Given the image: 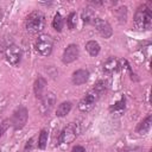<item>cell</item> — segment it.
<instances>
[{"mask_svg":"<svg viewBox=\"0 0 152 152\" xmlns=\"http://www.w3.org/2000/svg\"><path fill=\"white\" fill-rule=\"evenodd\" d=\"M134 25L140 31H146L151 28L152 25V11L147 5H141L138 7L134 14Z\"/></svg>","mask_w":152,"mask_h":152,"instance_id":"1","label":"cell"},{"mask_svg":"<svg viewBox=\"0 0 152 152\" xmlns=\"http://www.w3.org/2000/svg\"><path fill=\"white\" fill-rule=\"evenodd\" d=\"M25 26L26 30L30 33H39L44 30L45 26V17L42 12L39 11H33L32 13H30L26 18L25 21Z\"/></svg>","mask_w":152,"mask_h":152,"instance_id":"2","label":"cell"},{"mask_svg":"<svg viewBox=\"0 0 152 152\" xmlns=\"http://www.w3.org/2000/svg\"><path fill=\"white\" fill-rule=\"evenodd\" d=\"M36 51L42 56H49L52 52L53 48V39L49 34H40L38 36L34 43Z\"/></svg>","mask_w":152,"mask_h":152,"instance_id":"3","label":"cell"},{"mask_svg":"<svg viewBox=\"0 0 152 152\" xmlns=\"http://www.w3.org/2000/svg\"><path fill=\"white\" fill-rule=\"evenodd\" d=\"M99 99H100V95L94 89H90L78 102V109L83 113H88L89 110H91L94 108V106Z\"/></svg>","mask_w":152,"mask_h":152,"instance_id":"4","label":"cell"},{"mask_svg":"<svg viewBox=\"0 0 152 152\" xmlns=\"http://www.w3.org/2000/svg\"><path fill=\"white\" fill-rule=\"evenodd\" d=\"M27 118H28V112L27 109L24 107V106H19L14 112H13V115H12V119H11V122H12V126L14 129H21L26 122H27Z\"/></svg>","mask_w":152,"mask_h":152,"instance_id":"5","label":"cell"},{"mask_svg":"<svg viewBox=\"0 0 152 152\" xmlns=\"http://www.w3.org/2000/svg\"><path fill=\"white\" fill-rule=\"evenodd\" d=\"M4 55H5L6 61L11 65H18L21 61V57H23L20 48L14 45V44H8L4 50Z\"/></svg>","mask_w":152,"mask_h":152,"instance_id":"6","label":"cell"},{"mask_svg":"<svg viewBox=\"0 0 152 152\" xmlns=\"http://www.w3.org/2000/svg\"><path fill=\"white\" fill-rule=\"evenodd\" d=\"M77 135H78L77 125L71 122L62 129V132L59 134V138H58V142L59 144H70L76 139Z\"/></svg>","mask_w":152,"mask_h":152,"instance_id":"7","label":"cell"},{"mask_svg":"<svg viewBox=\"0 0 152 152\" xmlns=\"http://www.w3.org/2000/svg\"><path fill=\"white\" fill-rule=\"evenodd\" d=\"M55 103H56V96H55V94L51 93V91L45 93L40 97V101H39V106H38L39 113L43 114V115L49 114L52 110V108L55 107Z\"/></svg>","mask_w":152,"mask_h":152,"instance_id":"8","label":"cell"},{"mask_svg":"<svg viewBox=\"0 0 152 152\" xmlns=\"http://www.w3.org/2000/svg\"><path fill=\"white\" fill-rule=\"evenodd\" d=\"M78 46L76 44H70L65 48V50L63 51V56H62V61L65 64H69L74 61H76L78 58Z\"/></svg>","mask_w":152,"mask_h":152,"instance_id":"9","label":"cell"},{"mask_svg":"<svg viewBox=\"0 0 152 152\" xmlns=\"http://www.w3.org/2000/svg\"><path fill=\"white\" fill-rule=\"evenodd\" d=\"M94 25H95V28L97 30V32L103 38H109L113 34V30H112L110 25L108 24V21H106L101 18H96L94 20Z\"/></svg>","mask_w":152,"mask_h":152,"instance_id":"10","label":"cell"},{"mask_svg":"<svg viewBox=\"0 0 152 152\" xmlns=\"http://www.w3.org/2000/svg\"><path fill=\"white\" fill-rule=\"evenodd\" d=\"M121 68V62L116 57H110L103 63V71L106 74H113L116 72Z\"/></svg>","mask_w":152,"mask_h":152,"instance_id":"11","label":"cell"},{"mask_svg":"<svg viewBox=\"0 0 152 152\" xmlns=\"http://www.w3.org/2000/svg\"><path fill=\"white\" fill-rule=\"evenodd\" d=\"M89 78V71L87 69H78L72 74V83L76 86H81L86 83Z\"/></svg>","mask_w":152,"mask_h":152,"instance_id":"12","label":"cell"},{"mask_svg":"<svg viewBox=\"0 0 152 152\" xmlns=\"http://www.w3.org/2000/svg\"><path fill=\"white\" fill-rule=\"evenodd\" d=\"M45 87H46V80L43 76H38L33 84V91H34V95L37 99H40L43 96V91H44Z\"/></svg>","mask_w":152,"mask_h":152,"instance_id":"13","label":"cell"},{"mask_svg":"<svg viewBox=\"0 0 152 152\" xmlns=\"http://www.w3.org/2000/svg\"><path fill=\"white\" fill-rule=\"evenodd\" d=\"M126 109V99L125 96H122L118 102H115L114 104H112L109 107V112L113 115H121Z\"/></svg>","mask_w":152,"mask_h":152,"instance_id":"14","label":"cell"},{"mask_svg":"<svg viewBox=\"0 0 152 152\" xmlns=\"http://www.w3.org/2000/svg\"><path fill=\"white\" fill-rule=\"evenodd\" d=\"M151 125H152V118H151V115L148 114L138 126H137V133H139V134H147L148 132H150V129H151Z\"/></svg>","mask_w":152,"mask_h":152,"instance_id":"15","label":"cell"},{"mask_svg":"<svg viewBox=\"0 0 152 152\" xmlns=\"http://www.w3.org/2000/svg\"><path fill=\"white\" fill-rule=\"evenodd\" d=\"M72 108V103L70 101H64L62 102L61 104H58L57 109H56V115L59 116V118H63V116H66L70 110Z\"/></svg>","mask_w":152,"mask_h":152,"instance_id":"16","label":"cell"},{"mask_svg":"<svg viewBox=\"0 0 152 152\" xmlns=\"http://www.w3.org/2000/svg\"><path fill=\"white\" fill-rule=\"evenodd\" d=\"M81 19H82V21L84 24H94V20L96 19L94 10H91L89 7L84 8L82 11V13H81Z\"/></svg>","mask_w":152,"mask_h":152,"instance_id":"17","label":"cell"},{"mask_svg":"<svg viewBox=\"0 0 152 152\" xmlns=\"http://www.w3.org/2000/svg\"><path fill=\"white\" fill-rule=\"evenodd\" d=\"M86 49H87V51L89 52V55L93 56V57L97 56L99 52H100V45H99V43L95 42V40H89V42L86 44Z\"/></svg>","mask_w":152,"mask_h":152,"instance_id":"18","label":"cell"},{"mask_svg":"<svg viewBox=\"0 0 152 152\" xmlns=\"http://www.w3.org/2000/svg\"><path fill=\"white\" fill-rule=\"evenodd\" d=\"M107 88H108V83H107V81H103V80H99L95 84H94V87L91 88V89H94L100 96L103 94V93H106L107 91Z\"/></svg>","mask_w":152,"mask_h":152,"instance_id":"19","label":"cell"},{"mask_svg":"<svg viewBox=\"0 0 152 152\" xmlns=\"http://www.w3.org/2000/svg\"><path fill=\"white\" fill-rule=\"evenodd\" d=\"M48 137H49L48 131H46V129H42L40 133H39V137H38V144H37L38 148L44 150V148L46 147V144H48Z\"/></svg>","mask_w":152,"mask_h":152,"instance_id":"20","label":"cell"},{"mask_svg":"<svg viewBox=\"0 0 152 152\" xmlns=\"http://www.w3.org/2000/svg\"><path fill=\"white\" fill-rule=\"evenodd\" d=\"M52 27L57 31V32H61L62 28H63V18L59 13H56L55 17H53V20H52Z\"/></svg>","mask_w":152,"mask_h":152,"instance_id":"21","label":"cell"},{"mask_svg":"<svg viewBox=\"0 0 152 152\" xmlns=\"http://www.w3.org/2000/svg\"><path fill=\"white\" fill-rule=\"evenodd\" d=\"M66 25L70 30H74L77 25V14L75 12H71L69 15H68V19H66Z\"/></svg>","mask_w":152,"mask_h":152,"instance_id":"22","label":"cell"},{"mask_svg":"<svg viewBox=\"0 0 152 152\" xmlns=\"http://www.w3.org/2000/svg\"><path fill=\"white\" fill-rule=\"evenodd\" d=\"M116 17L119 19L120 23H126V18H127V7L122 6L120 8H118L116 11Z\"/></svg>","mask_w":152,"mask_h":152,"instance_id":"23","label":"cell"},{"mask_svg":"<svg viewBox=\"0 0 152 152\" xmlns=\"http://www.w3.org/2000/svg\"><path fill=\"white\" fill-rule=\"evenodd\" d=\"M8 122H10V120H8V119H5V120L0 124V138L5 134V132H6L7 127H8Z\"/></svg>","mask_w":152,"mask_h":152,"instance_id":"24","label":"cell"},{"mask_svg":"<svg viewBox=\"0 0 152 152\" xmlns=\"http://www.w3.org/2000/svg\"><path fill=\"white\" fill-rule=\"evenodd\" d=\"M33 142H34V138H30L26 144H25V147H24V152H30L32 148H33Z\"/></svg>","mask_w":152,"mask_h":152,"instance_id":"25","label":"cell"},{"mask_svg":"<svg viewBox=\"0 0 152 152\" xmlns=\"http://www.w3.org/2000/svg\"><path fill=\"white\" fill-rule=\"evenodd\" d=\"M120 152H141V148L138 146H133V147H125L122 148Z\"/></svg>","mask_w":152,"mask_h":152,"instance_id":"26","label":"cell"},{"mask_svg":"<svg viewBox=\"0 0 152 152\" xmlns=\"http://www.w3.org/2000/svg\"><path fill=\"white\" fill-rule=\"evenodd\" d=\"M71 152H86V150H84V147H83V146L76 145V146H74V147H72Z\"/></svg>","mask_w":152,"mask_h":152,"instance_id":"27","label":"cell"},{"mask_svg":"<svg viewBox=\"0 0 152 152\" xmlns=\"http://www.w3.org/2000/svg\"><path fill=\"white\" fill-rule=\"evenodd\" d=\"M2 15H4V13H2V10L0 8V20L2 19Z\"/></svg>","mask_w":152,"mask_h":152,"instance_id":"28","label":"cell"}]
</instances>
